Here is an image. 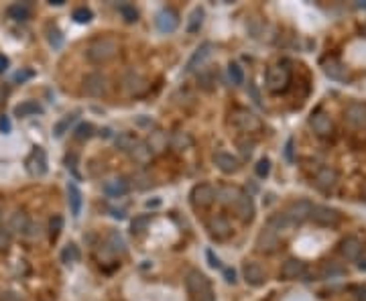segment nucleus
Masks as SVG:
<instances>
[{
  "instance_id": "40",
  "label": "nucleus",
  "mask_w": 366,
  "mask_h": 301,
  "mask_svg": "<svg viewBox=\"0 0 366 301\" xmlns=\"http://www.w3.org/2000/svg\"><path fill=\"white\" fill-rule=\"evenodd\" d=\"M228 75H230V79H232L234 85H242L244 83V72H242V68L238 66V63H230Z\"/></svg>"
},
{
  "instance_id": "64",
  "label": "nucleus",
  "mask_w": 366,
  "mask_h": 301,
  "mask_svg": "<svg viewBox=\"0 0 366 301\" xmlns=\"http://www.w3.org/2000/svg\"><path fill=\"white\" fill-rule=\"evenodd\" d=\"M362 31H364V35H366V25H364V29H362Z\"/></svg>"
},
{
  "instance_id": "49",
  "label": "nucleus",
  "mask_w": 366,
  "mask_h": 301,
  "mask_svg": "<svg viewBox=\"0 0 366 301\" xmlns=\"http://www.w3.org/2000/svg\"><path fill=\"white\" fill-rule=\"evenodd\" d=\"M254 171H256V175H258V177H263V179H265V177L269 175V171H271V161H269V159H261V161L256 163Z\"/></svg>"
},
{
  "instance_id": "59",
  "label": "nucleus",
  "mask_w": 366,
  "mask_h": 301,
  "mask_svg": "<svg viewBox=\"0 0 366 301\" xmlns=\"http://www.w3.org/2000/svg\"><path fill=\"white\" fill-rule=\"evenodd\" d=\"M6 68H8V59L4 55H0V74H4Z\"/></svg>"
},
{
  "instance_id": "47",
  "label": "nucleus",
  "mask_w": 366,
  "mask_h": 301,
  "mask_svg": "<svg viewBox=\"0 0 366 301\" xmlns=\"http://www.w3.org/2000/svg\"><path fill=\"white\" fill-rule=\"evenodd\" d=\"M108 242H110L112 250H116V252H124V240H122V236H120L118 232H114V230L110 232Z\"/></svg>"
},
{
  "instance_id": "62",
  "label": "nucleus",
  "mask_w": 366,
  "mask_h": 301,
  "mask_svg": "<svg viewBox=\"0 0 366 301\" xmlns=\"http://www.w3.org/2000/svg\"><path fill=\"white\" fill-rule=\"evenodd\" d=\"M49 4H55V6H61V4H66V0H51Z\"/></svg>"
},
{
  "instance_id": "57",
  "label": "nucleus",
  "mask_w": 366,
  "mask_h": 301,
  "mask_svg": "<svg viewBox=\"0 0 366 301\" xmlns=\"http://www.w3.org/2000/svg\"><path fill=\"white\" fill-rule=\"evenodd\" d=\"M356 301H366V287H354Z\"/></svg>"
},
{
  "instance_id": "4",
  "label": "nucleus",
  "mask_w": 366,
  "mask_h": 301,
  "mask_svg": "<svg viewBox=\"0 0 366 301\" xmlns=\"http://www.w3.org/2000/svg\"><path fill=\"white\" fill-rule=\"evenodd\" d=\"M27 171L33 177H43L47 173V153L41 147L33 149L31 155L27 157Z\"/></svg>"
},
{
  "instance_id": "35",
  "label": "nucleus",
  "mask_w": 366,
  "mask_h": 301,
  "mask_svg": "<svg viewBox=\"0 0 366 301\" xmlns=\"http://www.w3.org/2000/svg\"><path fill=\"white\" fill-rule=\"evenodd\" d=\"M61 261L66 263V265H72V263H77L79 261V248L73 244V242H70L66 248L61 250Z\"/></svg>"
},
{
  "instance_id": "43",
  "label": "nucleus",
  "mask_w": 366,
  "mask_h": 301,
  "mask_svg": "<svg viewBox=\"0 0 366 301\" xmlns=\"http://www.w3.org/2000/svg\"><path fill=\"white\" fill-rule=\"evenodd\" d=\"M92 10L90 8H85V6H79V8H75L73 10V20L75 23H79V25H85V23H90L92 20Z\"/></svg>"
},
{
  "instance_id": "20",
  "label": "nucleus",
  "mask_w": 366,
  "mask_h": 301,
  "mask_svg": "<svg viewBox=\"0 0 366 301\" xmlns=\"http://www.w3.org/2000/svg\"><path fill=\"white\" fill-rule=\"evenodd\" d=\"M244 279H246L248 285L258 287V285H263V283L267 281V275H265V271H263L261 265H256V263H246V265H244Z\"/></svg>"
},
{
  "instance_id": "30",
  "label": "nucleus",
  "mask_w": 366,
  "mask_h": 301,
  "mask_svg": "<svg viewBox=\"0 0 366 301\" xmlns=\"http://www.w3.org/2000/svg\"><path fill=\"white\" fill-rule=\"evenodd\" d=\"M39 112H41V106L37 102H33V100H27V102L18 104L16 108H14V116H18V118L33 116V114H39Z\"/></svg>"
},
{
  "instance_id": "25",
  "label": "nucleus",
  "mask_w": 366,
  "mask_h": 301,
  "mask_svg": "<svg viewBox=\"0 0 366 301\" xmlns=\"http://www.w3.org/2000/svg\"><path fill=\"white\" fill-rule=\"evenodd\" d=\"M324 74H326L330 79H338V81H346V79H348L346 68H344L342 63L334 61V59H330V61L324 63Z\"/></svg>"
},
{
  "instance_id": "1",
  "label": "nucleus",
  "mask_w": 366,
  "mask_h": 301,
  "mask_svg": "<svg viewBox=\"0 0 366 301\" xmlns=\"http://www.w3.org/2000/svg\"><path fill=\"white\" fill-rule=\"evenodd\" d=\"M116 53H118V43L112 37L96 39L94 43H90V47L85 49V57L92 63H104V61L112 59Z\"/></svg>"
},
{
  "instance_id": "33",
  "label": "nucleus",
  "mask_w": 366,
  "mask_h": 301,
  "mask_svg": "<svg viewBox=\"0 0 366 301\" xmlns=\"http://www.w3.org/2000/svg\"><path fill=\"white\" fill-rule=\"evenodd\" d=\"M6 14L10 16V18H14V20H27L29 16H31V10H29V6L27 4H10L8 6V10H6Z\"/></svg>"
},
{
  "instance_id": "28",
  "label": "nucleus",
  "mask_w": 366,
  "mask_h": 301,
  "mask_svg": "<svg viewBox=\"0 0 366 301\" xmlns=\"http://www.w3.org/2000/svg\"><path fill=\"white\" fill-rule=\"evenodd\" d=\"M68 198H70V208H72V214L77 218L79 212H81V191L77 189L75 183H68Z\"/></svg>"
},
{
  "instance_id": "37",
  "label": "nucleus",
  "mask_w": 366,
  "mask_h": 301,
  "mask_svg": "<svg viewBox=\"0 0 366 301\" xmlns=\"http://www.w3.org/2000/svg\"><path fill=\"white\" fill-rule=\"evenodd\" d=\"M29 226H31V222L27 218V214L18 212V214H14V216H12V222H10V228L12 230H16V232H29Z\"/></svg>"
},
{
  "instance_id": "27",
  "label": "nucleus",
  "mask_w": 366,
  "mask_h": 301,
  "mask_svg": "<svg viewBox=\"0 0 366 301\" xmlns=\"http://www.w3.org/2000/svg\"><path fill=\"white\" fill-rule=\"evenodd\" d=\"M291 226H293V222L287 218V214H275V216L269 220V224H267V228L273 230L275 234H279V232H289Z\"/></svg>"
},
{
  "instance_id": "21",
  "label": "nucleus",
  "mask_w": 366,
  "mask_h": 301,
  "mask_svg": "<svg viewBox=\"0 0 366 301\" xmlns=\"http://www.w3.org/2000/svg\"><path fill=\"white\" fill-rule=\"evenodd\" d=\"M214 163H216V167L222 171V173H226V175H232V173H236V171L240 169L238 159H234L228 153H216V157H214Z\"/></svg>"
},
{
  "instance_id": "10",
  "label": "nucleus",
  "mask_w": 366,
  "mask_h": 301,
  "mask_svg": "<svg viewBox=\"0 0 366 301\" xmlns=\"http://www.w3.org/2000/svg\"><path fill=\"white\" fill-rule=\"evenodd\" d=\"M311 218L319 226H336L340 222V214L334 208H328V206H313Z\"/></svg>"
},
{
  "instance_id": "17",
  "label": "nucleus",
  "mask_w": 366,
  "mask_h": 301,
  "mask_svg": "<svg viewBox=\"0 0 366 301\" xmlns=\"http://www.w3.org/2000/svg\"><path fill=\"white\" fill-rule=\"evenodd\" d=\"M340 252L346 261H358L362 254V242L356 238V236H346L340 244Z\"/></svg>"
},
{
  "instance_id": "48",
  "label": "nucleus",
  "mask_w": 366,
  "mask_h": 301,
  "mask_svg": "<svg viewBox=\"0 0 366 301\" xmlns=\"http://www.w3.org/2000/svg\"><path fill=\"white\" fill-rule=\"evenodd\" d=\"M61 230H63V218H61V216H53L51 222H49V232H51V238H53V240L59 236Z\"/></svg>"
},
{
  "instance_id": "44",
  "label": "nucleus",
  "mask_w": 366,
  "mask_h": 301,
  "mask_svg": "<svg viewBox=\"0 0 366 301\" xmlns=\"http://www.w3.org/2000/svg\"><path fill=\"white\" fill-rule=\"evenodd\" d=\"M148 224H150V216H137V218L133 220V224H131V230H133L135 234H143V232L146 230Z\"/></svg>"
},
{
  "instance_id": "61",
  "label": "nucleus",
  "mask_w": 366,
  "mask_h": 301,
  "mask_svg": "<svg viewBox=\"0 0 366 301\" xmlns=\"http://www.w3.org/2000/svg\"><path fill=\"white\" fill-rule=\"evenodd\" d=\"M358 269L360 271H366V256H364V259H358Z\"/></svg>"
},
{
  "instance_id": "60",
  "label": "nucleus",
  "mask_w": 366,
  "mask_h": 301,
  "mask_svg": "<svg viewBox=\"0 0 366 301\" xmlns=\"http://www.w3.org/2000/svg\"><path fill=\"white\" fill-rule=\"evenodd\" d=\"M224 275H226V281H228V283H234V281H236V279H234L236 275H234V271H232V269H226V271H224Z\"/></svg>"
},
{
  "instance_id": "38",
  "label": "nucleus",
  "mask_w": 366,
  "mask_h": 301,
  "mask_svg": "<svg viewBox=\"0 0 366 301\" xmlns=\"http://www.w3.org/2000/svg\"><path fill=\"white\" fill-rule=\"evenodd\" d=\"M171 147L177 149V150H185L187 147H191L189 135H185V133H175L173 137H171Z\"/></svg>"
},
{
  "instance_id": "63",
  "label": "nucleus",
  "mask_w": 366,
  "mask_h": 301,
  "mask_svg": "<svg viewBox=\"0 0 366 301\" xmlns=\"http://www.w3.org/2000/svg\"><path fill=\"white\" fill-rule=\"evenodd\" d=\"M358 6H364L366 8V2H358Z\"/></svg>"
},
{
  "instance_id": "8",
  "label": "nucleus",
  "mask_w": 366,
  "mask_h": 301,
  "mask_svg": "<svg viewBox=\"0 0 366 301\" xmlns=\"http://www.w3.org/2000/svg\"><path fill=\"white\" fill-rule=\"evenodd\" d=\"M311 212H313V204L307 202V200H297L293 202L289 208H287V218L293 222V224H299L307 218H311Z\"/></svg>"
},
{
  "instance_id": "53",
  "label": "nucleus",
  "mask_w": 366,
  "mask_h": 301,
  "mask_svg": "<svg viewBox=\"0 0 366 301\" xmlns=\"http://www.w3.org/2000/svg\"><path fill=\"white\" fill-rule=\"evenodd\" d=\"M285 159H287L289 163L293 161V139H289L287 145H285Z\"/></svg>"
},
{
  "instance_id": "12",
  "label": "nucleus",
  "mask_w": 366,
  "mask_h": 301,
  "mask_svg": "<svg viewBox=\"0 0 366 301\" xmlns=\"http://www.w3.org/2000/svg\"><path fill=\"white\" fill-rule=\"evenodd\" d=\"M279 244H281V240H279V234H275L269 228H265L261 234H258V238H256V250L258 252H265V254L275 252L279 248Z\"/></svg>"
},
{
  "instance_id": "3",
  "label": "nucleus",
  "mask_w": 366,
  "mask_h": 301,
  "mask_svg": "<svg viewBox=\"0 0 366 301\" xmlns=\"http://www.w3.org/2000/svg\"><path fill=\"white\" fill-rule=\"evenodd\" d=\"M289 79H291V75H289V70H287V68H283V66H273V68H269V72H267V88H269L271 92H275V94L285 92L287 85H289Z\"/></svg>"
},
{
  "instance_id": "52",
  "label": "nucleus",
  "mask_w": 366,
  "mask_h": 301,
  "mask_svg": "<svg viewBox=\"0 0 366 301\" xmlns=\"http://www.w3.org/2000/svg\"><path fill=\"white\" fill-rule=\"evenodd\" d=\"M252 147H254L252 143H242V141H240V153L244 155V159H248V157L252 155Z\"/></svg>"
},
{
  "instance_id": "29",
  "label": "nucleus",
  "mask_w": 366,
  "mask_h": 301,
  "mask_svg": "<svg viewBox=\"0 0 366 301\" xmlns=\"http://www.w3.org/2000/svg\"><path fill=\"white\" fill-rule=\"evenodd\" d=\"M204 16H206V12H204V8H193V12L189 14V20H187V33L189 35H193V33H198L200 29H202V25H204Z\"/></svg>"
},
{
  "instance_id": "24",
  "label": "nucleus",
  "mask_w": 366,
  "mask_h": 301,
  "mask_svg": "<svg viewBox=\"0 0 366 301\" xmlns=\"http://www.w3.org/2000/svg\"><path fill=\"white\" fill-rule=\"evenodd\" d=\"M242 196V189L234 187V185H222L218 191H216V200L224 206H234L236 200Z\"/></svg>"
},
{
  "instance_id": "2",
  "label": "nucleus",
  "mask_w": 366,
  "mask_h": 301,
  "mask_svg": "<svg viewBox=\"0 0 366 301\" xmlns=\"http://www.w3.org/2000/svg\"><path fill=\"white\" fill-rule=\"evenodd\" d=\"M83 94H88L92 98H102L108 94V77L100 72H94V74H88L83 77V85H81Z\"/></svg>"
},
{
  "instance_id": "34",
  "label": "nucleus",
  "mask_w": 366,
  "mask_h": 301,
  "mask_svg": "<svg viewBox=\"0 0 366 301\" xmlns=\"http://www.w3.org/2000/svg\"><path fill=\"white\" fill-rule=\"evenodd\" d=\"M133 185L137 189H146L153 185V175L148 173V171H137V173L133 175Z\"/></svg>"
},
{
  "instance_id": "56",
  "label": "nucleus",
  "mask_w": 366,
  "mask_h": 301,
  "mask_svg": "<svg viewBox=\"0 0 366 301\" xmlns=\"http://www.w3.org/2000/svg\"><path fill=\"white\" fill-rule=\"evenodd\" d=\"M206 256H208V261H210V267H214V269H218V267H220L218 256H214V252H212V250H208V252H206Z\"/></svg>"
},
{
  "instance_id": "18",
  "label": "nucleus",
  "mask_w": 366,
  "mask_h": 301,
  "mask_svg": "<svg viewBox=\"0 0 366 301\" xmlns=\"http://www.w3.org/2000/svg\"><path fill=\"white\" fill-rule=\"evenodd\" d=\"M208 230H210V234H212L216 240H226L228 236H230V232H232L230 222H228L224 216H214V218H210Z\"/></svg>"
},
{
  "instance_id": "50",
  "label": "nucleus",
  "mask_w": 366,
  "mask_h": 301,
  "mask_svg": "<svg viewBox=\"0 0 366 301\" xmlns=\"http://www.w3.org/2000/svg\"><path fill=\"white\" fill-rule=\"evenodd\" d=\"M33 75H35V72H33V70H20V72H16V74H14V77H12V79H14L16 83H23V81L31 79Z\"/></svg>"
},
{
  "instance_id": "36",
  "label": "nucleus",
  "mask_w": 366,
  "mask_h": 301,
  "mask_svg": "<svg viewBox=\"0 0 366 301\" xmlns=\"http://www.w3.org/2000/svg\"><path fill=\"white\" fill-rule=\"evenodd\" d=\"M344 273H346V269L340 267L338 263H332V261L324 263V267H321V277L324 279H334V277H340Z\"/></svg>"
},
{
  "instance_id": "14",
  "label": "nucleus",
  "mask_w": 366,
  "mask_h": 301,
  "mask_svg": "<svg viewBox=\"0 0 366 301\" xmlns=\"http://www.w3.org/2000/svg\"><path fill=\"white\" fill-rule=\"evenodd\" d=\"M155 23H157V29H159L161 33H173V31L177 29V25H179V16H177L175 10L163 8V10L157 14Z\"/></svg>"
},
{
  "instance_id": "32",
  "label": "nucleus",
  "mask_w": 366,
  "mask_h": 301,
  "mask_svg": "<svg viewBox=\"0 0 366 301\" xmlns=\"http://www.w3.org/2000/svg\"><path fill=\"white\" fill-rule=\"evenodd\" d=\"M167 143H169V139H167V135L161 133V131L153 133V135H150V139H148V147H150V150H153V153H161L163 149H167Z\"/></svg>"
},
{
  "instance_id": "51",
  "label": "nucleus",
  "mask_w": 366,
  "mask_h": 301,
  "mask_svg": "<svg viewBox=\"0 0 366 301\" xmlns=\"http://www.w3.org/2000/svg\"><path fill=\"white\" fill-rule=\"evenodd\" d=\"M212 83H214V75H212V74H202V75H200V85H202L204 90H210Z\"/></svg>"
},
{
  "instance_id": "6",
  "label": "nucleus",
  "mask_w": 366,
  "mask_h": 301,
  "mask_svg": "<svg viewBox=\"0 0 366 301\" xmlns=\"http://www.w3.org/2000/svg\"><path fill=\"white\" fill-rule=\"evenodd\" d=\"M191 204L196 208H208L212 206V202L216 200V189H214L210 183H200L191 189Z\"/></svg>"
},
{
  "instance_id": "13",
  "label": "nucleus",
  "mask_w": 366,
  "mask_h": 301,
  "mask_svg": "<svg viewBox=\"0 0 366 301\" xmlns=\"http://www.w3.org/2000/svg\"><path fill=\"white\" fill-rule=\"evenodd\" d=\"M344 116H346V120L352 126H356V128L366 126V104H362V102H350L346 106V112H344Z\"/></svg>"
},
{
  "instance_id": "15",
  "label": "nucleus",
  "mask_w": 366,
  "mask_h": 301,
  "mask_svg": "<svg viewBox=\"0 0 366 301\" xmlns=\"http://www.w3.org/2000/svg\"><path fill=\"white\" fill-rule=\"evenodd\" d=\"M212 51H214V45H212V43H204V45H200L196 51H193V55L189 57L187 66H185V72L191 74V72H196L198 68H202L204 63H206V59L212 55Z\"/></svg>"
},
{
  "instance_id": "22",
  "label": "nucleus",
  "mask_w": 366,
  "mask_h": 301,
  "mask_svg": "<svg viewBox=\"0 0 366 301\" xmlns=\"http://www.w3.org/2000/svg\"><path fill=\"white\" fill-rule=\"evenodd\" d=\"M124 88L131 96H143L148 90V83H146V79H143L137 74H128L124 79Z\"/></svg>"
},
{
  "instance_id": "5",
  "label": "nucleus",
  "mask_w": 366,
  "mask_h": 301,
  "mask_svg": "<svg viewBox=\"0 0 366 301\" xmlns=\"http://www.w3.org/2000/svg\"><path fill=\"white\" fill-rule=\"evenodd\" d=\"M185 285H187V291L193 295V299H196L198 295H202V293H206V291L212 289V285H210V281H208V277H206L204 273H200L198 269H191V271L187 273Z\"/></svg>"
},
{
  "instance_id": "41",
  "label": "nucleus",
  "mask_w": 366,
  "mask_h": 301,
  "mask_svg": "<svg viewBox=\"0 0 366 301\" xmlns=\"http://www.w3.org/2000/svg\"><path fill=\"white\" fill-rule=\"evenodd\" d=\"M47 39L53 45V49H59L63 45V35H61V31L57 27H51V25L47 27Z\"/></svg>"
},
{
  "instance_id": "58",
  "label": "nucleus",
  "mask_w": 366,
  "mask_h": 301,
  "mask_svg": "<svg viewBox=\"0 0 366 301\" xmlns=\"http://www.w3.org/2000/svg\"><path fill=\"white\" fill-rule=\"evenodd\" d=\"M0 131H2V133H10V120L6 116L0 118Z\"/></svg>"
},
{
  "instance_id": "31",
  "label": "nucleus",
  "mask_w": 366,
  "mask_h": 301,
  "mask_svg": "<svg viewBox=\"0 0 366 301\" xmlns=\"http://www.w3.org/2000/svg\"><path fill=\"white\" fill-rule=\"evenodd\" d=\"M137 145H139V139L135 135H131V133H122V135L116 137V149L124 150V153H131Z\"/></svg>"
},
{
  "instance_id": "16",
  "label": "nucleus",
  "mask_w": 366,
  "mask_h": 301,
  "mask_svg": "<svg viewBox=\"0 0 366 301\" xmlns=\"http://www.w3.org/2000/svg\"><path fill=\"white\" fill-rule=\"evenodd\" d=\"M309 126L313 128V133H315L317 137H330V135H332V131H334V124H332L330 116H328V114H324V112H315V114H311V118H309Z\"/></svg>"
},
{
  "instance_id": "26",
  "label": "nucleus",
  "mask_w": 366,
  "mask_h": 301,
  "mask_svg": "<svg viewBox=\"0 0 366 301\" xmlns=\"http://www.w3.org/2000/svg\"><path fill=\"white\" fill-rule=\"evenodd\" d=\"M131 157H133V161H135V163H139V165H146L150 159H153V150H150L148 143L139 141V145L131 150Z\"/></svg>"
},
{
  "instance_id": "7",
  "label": "nucleus",
  "mask_w": 366,
  "mask_h": 301,
  "mask_svg": "<svg viewBox=\"0 0 366 301\" xmlns=\"http://www.w3.org/2000/svg\"><path fill=\"white\" fill-rule=\"evenodd\" d=\"M232 122L240 128V131H244V133H252V131H258L263 124H261V120H258V116H254L252 112H248V110H242V108H238V110H234V114H232Z\"/></svg>"
},
{
  "instance_id": "23",
  "label": "nucleus",
  "mask_w": 366,
  "mask_h": 301,
  "mask_svg": "<svg viewBox=\"0 0 366 301\" xmlns=\"http://www.w3.org/2000/svg\"><path fill=\"white\" fill-rule=\"evenodd\" d=\"M305 273V265L297 261V259H289L283 263V269H281V277L285 279V281H293V279H299L303 277Z\"/></svg>"
},
{
  "instance_id": "46",
  "label": "nucleus",
  "mask_w": 366,
  "mask_h": 301,
  "mask_svg": "<svg viewBox=\"0 0 366 301\" xmlns=\"http://www.w3.org/2000/svg\"><path fill=\"white\" fill-rule=\"evenodd\" d=\"M118 10H120V14H122V18L126 20V23H135L137 16H139L137 10H135V6H131V4H120Z\"/></svg>"
},
{
  "instance_id": "9",
  "label": "nucleus",
  "mask_w": 366,
  "mask_h": 301,
  "mask_svg": "<svg viewBox=\"0 0 366 301\" xmlns=\"http://www.w3.org/2000/svg\"><path fill=\"white\" fill-rule=\"evenodd\" d=\"M313 183H315V187L321 189V191L334 189L336 183H338V171H336L334 167H319L317 173H315V177H313Z\"/></svg>"
},
{
  "instance_id": "39",
  "label": "nucleus",
  "mask_w": 366,
  "mask_h": 301,
  "mask_svg": "<svg viewBox=\"0 0 366 301\" xmlns=\"http://www.w3.org/2000/svg\"><path fill=\"white\" fill-rule=\"evenodd\" d=\"M75 118H77L75 114H68L66 118H61V120H59V122L53 126V135H55L57 139H59V137H63V135H66V131L70 128V124H72Z\"/></svg>"
},
{
  "instance_id": "11",
  "label": "nucleus",
  "mask_w": 366,
  "mask_h": 301,
  "mask_svg": "<svg viewBox=\"0 0 366 301\" xmlns=\"http://www.w3.org/2000/svg\"><path fill=\"white\" fill-rule=\"evenodd\" d=\"M232 208H234L236 216H238V220H240V222H244V224L252 222V218H254V202H252V198H250V196L242 193V196H240L238 200H236V204H234Z\"/></svg>"
},
{
  "instance_id": "19",
  "label": "nucleus",
  "mask_w": 366,
  "mask_h": 301,
  "mask_svg": "<svg viewBox=\"0 0 366 301\" xmlns=\"http://www.w3.org/2000/svg\"><path fill=\"white\" fill-rule=\"evenodd\" d=\"M128 189H131V183L124 177H114V179H108L104 183V193L110 198H122L128 193Z\"/></svg>"
},
{
  "instance_id": "42",
  "label": "nucleus",
  "mask_w": 366,
  "mask_h": 301,
  "mask_svg": "<svg viewBox=\"0 0 366 301\" xmlns=\"http://www.w3.org/2000/svg\"><path fill=\"white\" fill-rule=\"evenodd\" d=\"M12 242V232L6 226H0V252H6Z\"/></svg>"
},
{
  "instance_id": "55",
  "label": "nucleus",
  "mask_w": 366,
  "mask_h": 301,
  "mask_svg": "<svg viewBox=\"0 0 366 301\" xmlns=\"http://www.w3.org/2000/svg\"><path fill=\"white\" fill-rule=\"evenodd\" d=\"M196 301H216V295H214V291L210 289V291H206V293L198 295V297H196Z\"/></svg>"
},
{
  "instance_id": "54",
  "label": "nucleus",
  "mask_w": 366,
  "mask_h": 301,
  "mask_svg": "<svg viewBox=\"0 0 366 301\" xmlns=\"http://www.w3.org/2000/svg\"><path fill=\"white\" fill-rule=\"evenodd\" d=\"M0 301H23V299H20V295H16V293L6 291V293L0 295Z\"/></svg>"
},
{
  "instance_id": "45",
  "label": "nucleus",
  "mask_w": 366,
  "mask_h": 301,
  "mask_svg": "<svg viewBox=\"0 0 366 301\" xmlns=\"http://www.w3.org/2000/svg\"><path fill=\"white\" fill-rule=\"evenodd\" d=\"M92 135H94V126L88 124V122H81V124L75 128V139H77V141H85V139H90Z\"/></svg>"
}]
</instances>
